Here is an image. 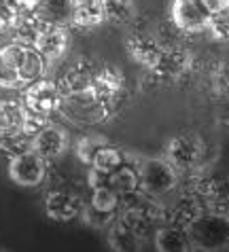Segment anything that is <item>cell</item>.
Masks as SVG:
<instances>
[{
    "instance_id": "obj_6",
    "label": "cell",
    "mask_w": 229,
    "mask_h": 252,
    "mask_svg": "<svg viewBox=\"0 0 229 252\" xmlns=\"http://www.w3.org/2000/svg\"><path fill=\"white\" fill-rule=\"evenodd\" d=\"M47 172H49V161L43 159L38 153L24 151L17 157H13L11 161H6V174L9 180L15 183L17 187L34 189L45 183Z\"/></svg>"
},
{
    "instance_id": "obj_15",
    "label": "cell",
    "mask_w": 229,
    "mask_h": 252,
    "mask_svg": "<svg viewBox=\"0 0 229 252\" xmlns=\"http://www.w3.org/2000/svg\"><path fill=\"white\" fill-rule=\"evenodd\" d=\"M24 119H26V106L22 100L0 97V138L22 134Z\"/></svg>"
},
{
    "instance_id": "obj_16",
    "label": "cell",
    "mask_w": 229,
    "mask_h": 252,
    "mask_svg": "<svg viewBox=\"0 0 229 252\" xmlns=\"http://www.w3.org/2000/svg\"><path fill=\"white\" fill-rule=\"evenodd\" d=\"M72 2V15L70 24L83 30H92L104 24V11L102 0H70Z\"/></svg>"
},
{
    "instance_id": "obj_10",
    "label": "cell",
    "mask_w": 229,
    "mask_h": 252,
    "mask_svg": "<svg viewBox=\"0 0 229 252\" xmlns=\"http://www.w3.org/2000/svg\"><path fill=\"white\" fill-rule=\"evenodd\" d=\"M47 219L55 222H70L74 219H81V212L85 208V201L79 193L70 191V189H51L45 195L43 201Z\"/></svg>"
},
{
    "instance_id": "obj_29",
    "label": "cell",
    "mask_w": 229,
    "mask_h": 252,
    "mask_svg": "<svg viewBox=\"0 0 229 252\" xmlns=\"http://www.w3.org/2000/svg\"><path fill=\"white\" fill-rule=\"evenodd\" d=\"M11 2L17 6V11H22V13H32V11H38V9H40L43 0H11Z\"/></svg>"
},
{
    "instance_id": "obj_20",
    "label": "cell",
    "mask_w": 229,
    "mask_h": 252,
    "mask_svg": "<svg viewBox=\"0 0 229 252\" xmlns=\"http://www.w3.org/2000/svg\"><path fill=\"white\" fill-rule=\"evenodd\" d=\"M89 206L100 210V212H108V214H117L121 208V195L115 191L110 185L106 183H98L92 187V197H89Z\"/></svg>"
},
{
    "instance_id": "obj_14",
    "label": "cell",
    "mask_w": 229,
    "mask_h": 252,
    "mask_svg": "<svg viewBox=\"0 0 229 252\" xmlns=\"http://www.w3.org/2000/svg\"><path fill=\"white\" fill-rule=\"evenodd\" d=\"M98 62L96 60H87V58H81L76 60L74 64L70 66L64 72V76L58 81L60 83V89L64 95H76V94H85L89 85H92V79L98 70Z\"/></svg>"
},
{
    "instance_id": "obj_11",
    "label": "cell",
    "mask_w": 229,
    "mask_h": 252,
    "mask_svg": "<svg viewBox=\"0 0 229 252\" xmlns=\"http://www.w3.org/2000/svg\"><path fill=\"white\" fill-rule=\"evenodd\" d=\"M191 68V55L187 49L178 47V45H170L165 43L162 55H159L157 64L153 66L149 72L155 76L157 81H164V83H172V81H178L180 76H185Z\"/></svg>"
},
{
    "instance_id": "obj_8",
    "label": "cell",
    "mask_w": 229,
    "mask_h": 252,
    "mask_svg": "<svg viewBox=\"0 0 229 252\" xmlns=\"http://www.w3.org/2000/svg\"><path fill=\"white\" fill-rule=\"evenodd\" d=\"M170 19L176 30L187 34L206 32L212 19L204 0H172L170 4Z\"/></svg>"
},
{
    "instance_id": "obj_2",
    "label": "cell",
    "mask_w": 229,
    "mask_h": 252,
    "mask_svg": "<svg viewBox=\"0 0 229 252\" xmlns=\"http://www.w3.org/2000/svg\"><path fill=\"white\" fill-rule=\"evenodd\" d=\"M191 248L197 250H225L229 248V214L202 212L185 227Z\"/></svg>"
},
{
    "instance_id": "obj_19",
    "label": "cell",
    "mask_w": 229,
    "mask_h": 252,
    "mask_svg": "<svg viewBox=\"0 0 229 252\" xmlns=\"http://www.w3.org/2000/svg\"><path fill=\"white\" fill-rule=\"evenodd\" d=\"M104 22L126 28L136 19V2L134 0H102Z\"/></svg>"
},
{
    "instance_id": "obj_25",
    "label": "cell",
    "mask_w": 229,
    "mask_h": 252,
    "mask_svg": "<svg viewBox=\"0 0 229 252\" xmlns=\"http://www.w3.org/2000/svg\"><path fill=\"white\" fill-rule=\"evenodd\" d=\"M217 43H229V11L214 13L206 30Z\"/></svg>"
},
{
    "instance_id": "obj_3",
    "label": "cell",
    "mask_w": 229,
    "mask_h": 252,
    "mask_svg": "<svg viewBox=\"0 0 229 252\" xmlns=\"http://www.w3.org/2000/svg\"><path fill=\"white\" fill-rule=\"evenodd\" d=\"M136 167L140 191L151 195V197H164L170 191H174L178 185L180 174L165 157H140Z\"/></svg>"
},
{
    "instance_id": "obj_24",
    "label": "cell",
    "mask_w": 229,
    "mask_h": 252,
    "mask_svg": "<svg viewBox=\"0 0 229 252\" xmlns=\"http://www.w3.org/2000/svg\"><path fill=\"white\" fill-rule=\"evenodd\" d=\"M30 149H32L30 138L24 136V134L0 138V159H4V161H11L13 157H17L19 153L30 151Z\"/></svg>"
},
{
    "instance_id": "obj_23",
    "label": "cell",
    "mask_w": 229,
    "mask_h": 252,
    "mask_svg": "<svg viewBox=\"0 0 229 252\" xmlns=\"http://www.w3.org/2000/svg\"><path fill=\"white\" fill-rule=\"evenodd\" d=\"M106 142H108V140L104 138V136H98V134L83 136V138L76 140V144H74V155H76V159H79L81 163L89 165V161H92L94 153L98 151L102 144H106Z\"/></svg>"
},
{
    "instance_id": "obj_28",
    "label": "cell",
    "mask_w": 229,
    "mask_h": 252,
    "mask_svg": "<svg viewBox=\"0 0 229 252\" xmlns=\"http://www.w3.org/2000/svg\"><path fill=\"white\" fill-rule=\"evenodd\" d=\"M49 121H51L49 117H43V115L32 113V110L26 108V119H24V129H22V134L28 136V138H32L34 134H38V131L43 129Z\"/></svg>"
},
{
    "instance_id": "obj_22",
    "label": "cell",
    "mask_w": 229,
    "mask_h": 252,
    "mask_svg": "<svg viewBox=\"0 0 229 252\" xmlns=\"http://www.w3.org/2000/svg\"><path fill=\"white\" fill-rule=\"evenodd\" d=\"M40 15L49 22H58V24H70V15H72V2L70 0H43L40 4Z\"/></svg>"
},
{
    "instance_id": "obj_17",
    "label": "cell",
    "mask_w": 229,
    "mask_h": 252,
    "mask_svg": "<svg viewBox=\"0 0 229 252\" xmlns=\"http://www.w3.org/2000/svg\"><path fill=\"white\" fill-rule=\"evenodd\" d=\"M153 244H155V248L162 250V252L191 250V242H189V235H187V229L178 227V225H172V222L155 229Z\"/></svg>"
},
{
    "instance_id": "obj_12",
    "label": "cell",
    "mask_w": 229,
    "mask_h": 252,
    "mask_svg": "<svg viewBox=\"0 0 229 252\" xmlns=\"http://www.w3.org/2000/svg\"><path fill=\"white\" fill-rule=\"evenodd\" d=\"M30 146H32V151L38 153L43 159L55 161L70 149V134H68L62 125L49 121L38 134H34L30 138Z\"/></svg>"
},
{
    "instance_id": "obj_9",
    "label": "cell",
    "mask_w": 229,
    "mask_h": 252,
    "mask_svg": "<svg viewBox=\"0 0 229 252\" xmlns=\"http://www.w3.org/2000/svg\"><path fill=\"white\" fill-rule=\"evenodd\" d=\"M68 43H70V34H68L66 24H58V22L45 19V24L40 26L32 47L36 49L49 64H53V62H58L66 55Z\"/></svg>"
},
{
    "instance_id": "obj_21",
    "label": "cell",
    "mask_w": 229,
    "mask_h": 252,
    "mask_svg": "<svg viewBox=\"0 0 229 252\" xmlns=\"http://www.w3.org/2000/svg\"><path fill=\"white\" fill-rule=\"evenodd\" d=\"M106 231H108V246L113 250H140L142 246V242L119 219L110 222V227Z\"/></svg>"
},
{
    "instance_id": "obj_26",
    "label": "cell",
    "mask_w": 229,
    "mask_h": 252,
    "mask_svg": "<svg viewBox=\"0 0 229 252\" xmlns=\"http://www.w3.org/2000/svg\"><path fill=\"white\" fill-rule=\"evenodd\" d=\"M81 219L85 220L89 227H94V229H108L110 222L117 219V214L100 212V210H96L89 204H85V208H83V212H81Z\"/></svg>"
},
{
    "instance_id": "obj_18",
    "label": "cell",
    "mask_w": 229,
    "mask_h": 252,
    "mask_svg": "<svg viewBox=\"0 0 229 252\" xmlns=\"http://www.w3.org/2000/svg\"><path fill=\"white\" fill-rule=\"evenodd\" d=\"M123 163H128V155L121 149H117V146L106 142V144H102L100 149L94 153L92 161H89V170L108 176V174H113V172L119 170Z\"/></svg>"
},
{
    "instance_id": "obj_4",
    "label": "cell",
    "mask_w": 229,
    "mask_h": 252,
    "mask_svg": "<svg viewBox=\"0 0 229 252\" xmlns=\"http://www.w3.org/2000/svg\"><path fill=\"white\" fill-rule=\"evenodd\" d=\"M206 153L204 140L197 134H176L165 144V159L176 167L178 174L196 172Z\"/></svg>"
},
{
    "instance_id": "obj_1",
    "label": "cell",
    "mask_w": 229,
    "mask_h": 252,
    "mask_svg": "<svg viewBox=\"0 0 229 252\" xmlns=\"http://www.w3.org/2000/svg\"><path fill=\"white\" fill-rule=\"evenodd\" d=\"M49 62L32 45L11 40L0 47V89H19L47 76Z\"/></svg>"
},
{
    "instance_id": "obj_7",
    "label": "cell",
    "mask_w": 229,
    "mask_h": 252,
    "mask_svg": "<svg viewBox=\"0 0 229 252\" xmlns=\"http://www.w3.org/2000/svg\"><path fill=\"white\" fill-rule=\"evenodd\" d=\"M123 89H126V76L117 66H104L100 64L98 70H96L92 85L87 89V95L94 97L96 102L106 104L110 108H117V102L121 100Z\"/></svg>"
},
{
    "instance_id": "obj_30",
    "label": "cell",
    "mask_w": 229,
    "mask_h": 252,
    "mask_svg": "<svg viewBox=\"0 0 229 252\" xmlns=\"http://www.w3.org/2000/svg\"><path fill=\"white\" fill-rule=\"evenodd\" d=\"M204 4L208 6V11L212 13H225L229 11V0H204Z\"/></svg>"
},
{
    "instance_id": "obj_27",
    "label": "cell",
    "mask_w": 229,
    "mask_h": 252,
    "mask_svg": "<svg viewBox=\"0 0 229 252\" xmlns=\"http://www.w3.org/2000/svg\"><path fill=\"white\" fill-rule=\"evenodd\" d=\"M19 19V11L11 0H0V36L11 34Z\"/></svg>"
},
{
    "instance_id": "obj_5",
    "label": "cell",
    "mask_w": 229,
    "mask_h": 252,
    "mask_svg": "<svg viewBox=\"0 0 229 252\" xmlns=\"http://www.w3.org/2000/svg\"><path fill=\"white\" fill-rule=\"evenodd\" d=\"M22 102L28 110L51 119L55 113L62 110L64 94H62V89H60V83L43 76V79L34 81L22 89Z\"/></svg>"
},
{
    "instance_id": "obj_13",
    "label": "cell",
    "mask_w": 229,
    "mask_h": 252,
    "mask_svg": "<svg viewBox=\"0 0 229 252\" xmlns=\"http://www.w3.org/2000/svg\"><path fill=\"white\" fill-rule=\"evenodd\" d=\"M164 47H165L164 40L157 38L155 34H151L147 30H134V32H130V36L126 38L128 55L147 70H151L157 64Z\"/></svg>"
}]
</instances>
